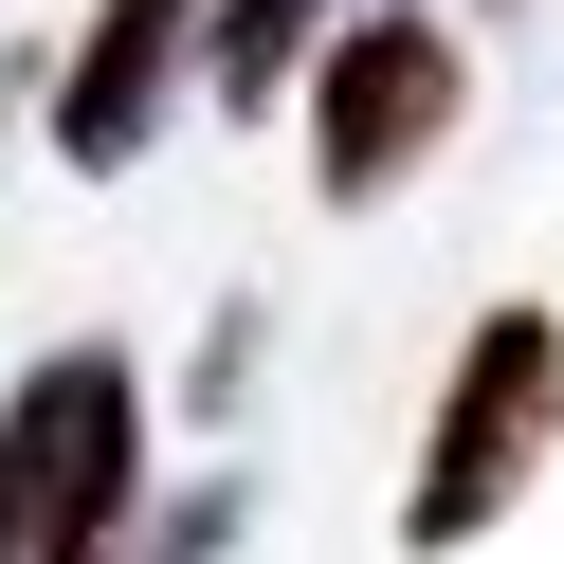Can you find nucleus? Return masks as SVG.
Masks as SVG:
<instances>
[{
  "label": "nucleus",
  "mask_w": 564,
  "mask_h": 564,
  "mask_svg": "<svg viewBox=\"0 0 564 564\" xmlns=\"http://www.w3.org/2000/svg\"><path fill=\"white\" fill-rule=\"evenodd\" d=\"M147 510V382L128 346H55L0 401V564H128Z\"/></svg>",
  "instance_id": "obj_1"
},
{
  "label": "nucleus",
  "mask_w": 564,
  "mask_h": 564,
  "mask_svg": "<svg viewBox=\"0 0 564 564\" xmlns=\"http://www.w3.org/2000/svg\"><path fill=\"white\" fill-rule=\"evenodd\" d=\"M546 437H564V310H474V346L437 382V437H419V491H401V546L510 528V491L546 474Z\"/></svg>",
  "instance_id": "obj_2"
},
{
  "label": "nucleus",
  "mask_w": 564,
  "mask_h": 564,
  "mask_svg": "<svg viewBox=\"0 0 564 564\" xmlns=\"http://www.w3.org/2000/svg\"><path fill=\"white\" fill-rule=\"evenodd\" d=\"M292 91H310V183H328V200H382V183H419V164L455 147L474 37L419 19V0H382V19H328V37H310Z\"/></svg>",
  "instance_id": "obj_3"
},
{
  "label": "nucleus",
  "mask_w": 564,
  "mask_h": 564,
  "mask_svg": "<svg viewBox=\"0 0 564 564\" xmlns=\"http://www.w3.org/2000/svg\"><path fill=\"white\" fill-rule=\"evenodd\" d=\"M183 74H200V0H91V37L37 74V110H55V147L110 183V164H147V147H164Z\"/></svg>",
  "instance_id": "obj_4"
},
{
  "label": "nucleus",
  "mask_w": 564,
  "mask_h": 564,
  "mask_svg": "<svg viewBox=\"0 0 564 564\" xmlns=\"http://www.w3.org/2000/svg\"><path fill=\"white\" fill-rule=\"evenodd\" d=\"M346 0H200V91H219L237 128L256 110H292V74H310V37H328Z\"/></svg>",
  "instance_id": "obj_5"
},
{
  "label": "nucleus",
  "mask_w": 564,
  "mask_h": 564,
  "mask_svg": "<svg viewBox=\"0 0 564 564\" xmlns=\"http://www.w3.org/2000/svg\"><path fill=\"white\" fill-rule=\"evenodd\" d=\"M147 564H237V491H183V510L147 528Z\"/></svg>",
  "instance_id": "obj_6"
},
{
  "label": "nucleus",
  "mask_w": 564,
  "mask_h": 564,
  "mask_svg": "<svg viewBox=\"0 0 564 564\" xmlns=\"http://www.w3.org/2000/svg\"><path fill=\"white\" fill-rule=\"evenodd\" d=\"M0 110H37V55H0Z\"/></svg>",
  "instance_id": "obj_7"
}]
</instances>
